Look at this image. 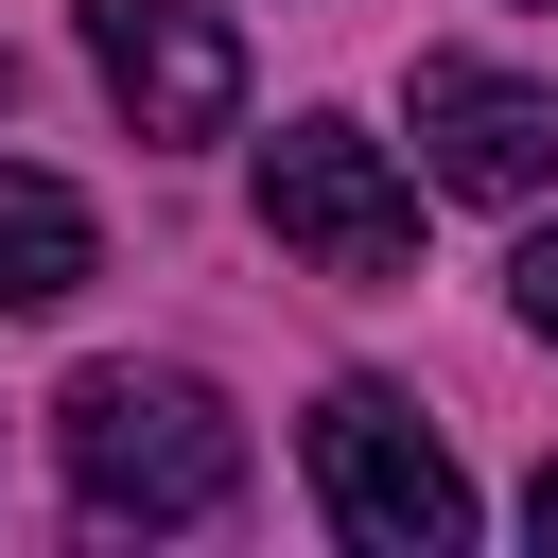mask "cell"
Returning a JSON list of instances; mask_svg holds the SVG:
<instances>
[{
    "instance_id": "6da1fadb",
    "label": "cell",
    "mask_w": 558,
    "mask_h": 558,
    "mask_svg": "<svg viewBox=\"0 0 558 558\" xmlns=\"http://www.w3.org/2000/svg\"><path fill=\"white\" fill-rule=\"evenodd\" d=\"M52 453H70V506L122 541H174V523H209L227 488H244V418L192 384V366H70V401H52Z\"/></svg>"
},
{
    "instance_id": "7a4b0ae2",
    "label": "cell",
    "mask_w": 558,
    "mask_h": 558,
    "mask_svg": "<svg viewBox=\"0 0 558 558\" xmlns=\"http://www.w3.org/2000/svg\"><path fill=\"white\" fill-rule=\"evenodd\" d=\"M296 453H314L331 541H366V558H453V541H471V471L418 436V401H401V384H331Z\"/></svg>"
},
{
    "instance_id": "3957f363",
    "label": "cell",
    "mask_w": 558,
    "mask_h": 558,
    "mask_svg": "<svg viewBox=\"0 0 558 558\" xmlns=\"http://www.w3.org/2000/svg\"><path fill=\"white\" fill-rule=\"evenodd\" d=\"M262 227L314 262V279H401L418 262V192L366 122H279L262 140Z\"/></svg>"
},
{
    "instance_id": "277c9868",
    "label": "cell",
    "mask_w": 558,
    "mask_h": 558,
    "mask_svg": "<svg viewBox=\"0 0 558 558\" xmlns=\"http://www.w3.org/2000/svg\"><path fill=\"white\" fill-rule=\"evenodd\" d=\"M87 70L122 87L140 140H227L244 122V35L209 0H87Z\"/></svg>"
},
{
    "instance_id": "5b68a950",
    "label": "cell",
    "mask_w": 558,
    "mask_h": 558,
    "mask_svg": "<svg viewBox=\"0 0 558 558\" xmlns=\"http://www.w3.org/2000/svg\"><path fill=\"white\" fill-rule=\"evenodd\" d=\"M418 174H436V192H471V209L558 192V87L471 70V52H418Z\"/></svg>"
},
{
    "instance_id": "8992f818",
    "label": "cell",
    "mask_w": 558,
    "mask_h": 558,
    "mask_svg": "<svg viewBox=\"0 0 558 558\" xmlns=\"http://www.w3.org/2000/svg\"><path fill=\"white\" fill-rule=\"evenodd\" d=\"M87 279H105L87 192H70V174H35V157H0V314H70Z\"/></svg>"
},
{
    "instance_id": "52a82bcc",
    "label": "cell",
    "mask_w": 558,
    "mask_h": 558,
    "mask_svg": "<svg viewBox=\"0 0 558 558\" xmlns=\"http://www.w3.org/2000/svg\"><path fill=\"white\" fill-rule=\"evenodd\" d=\"M506 296H523V331H541V349H558V227H541V244H523V262H506Z\"/></svg>"
},
{
    "instance_id": "ba28073f",
    "label": "cell",
    "mask_w": 558,
    "mask_h": 558,
    "mask_svg": "<svg viewBox=\"0 0 558 558\" xmlns=\"http://www.w3.org/2000/svg\"><path fill=\"white\" fill-rule=\"evenodd\" d=\"M523 541H541V558H558V453H541V488H523Z\"/></svg>"
}]
</instances>
